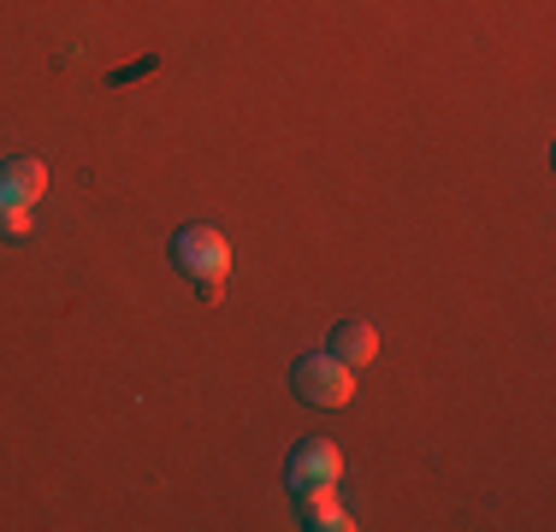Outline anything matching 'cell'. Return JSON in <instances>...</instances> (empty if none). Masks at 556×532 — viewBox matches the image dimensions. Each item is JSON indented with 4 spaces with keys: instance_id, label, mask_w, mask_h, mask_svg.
Returning <instances> with one entry per match:
<instances>
[{
    "instance_id": "cell-1",
    "label": "cell",
    "mask_w": 556,
    "mask_h": 532,
    "mask_svg": "<svg viewBox=\"0 0 556 532\" xmlns=\"http://www.w3.org/2000/svg\"><path fill=\"white\" fill-rule=\"evenodd\" d=\"M290 391L302 396L308 408H350L355 403V367H343L332 350H320V355H302L296 372H290Z\"/></svg>"
},
{
    "instance_id": "cell-2",
    "label": "cell",
    "mask_w": 556,
    "mask_h": 532,
    "mask_svg": "<svg viewBox=\"0 0 556 532\" xmlns=\"http://www.w3.org/2000/svg\"><path fill=\"white\" fill-rule=\"evenodd\" d=\"M172 266L202 278V284H225V273H231V243H225L214 225H184V231L172 237Z\"/></svg>"
},
{
    "instance_id": "cell-3",
    "label": "cell",
    "mask_w": 556,
    "mask_h": 532,
    "mask_svg": "<svg viewBox=\"0 0 556 532\" xmlns=\"http://www.w3.org/2000/svg\"><path fill=\"white\" fill-rule=\"evenodd\" d=\"M338 473H343V449L332 444V438H308V444H296L290 461H285L290 491L296 485H326V479H338Z\"/></svg>"
},
{
    "instance_id": "cell-4",
    "label": "cell",
    "mask_w": 556,
    "mask_h": 532,
    "mask_svg": "<svg viewBox=\"0 0 556 532\" xmlns=\"http://www.w3.org/2000/svg\"><path fill=\"white\" fill-rule=\"evenodd\" d=\"M296 515H302V527H314V532H350V509H343V497H338V479H326V485H296Z\"/></svg>"
},
{
    "instance_id": "cell-5",
    "label": "cell",
    "mask_w": 556,
    "mask_h": 532,
    "mask_svg": "<svg viewBox=\"0 0 556 532\" xmlns=\"http://www.w3.org/2000/svg\"><path fill=\"white\" fill-rule=\"evenodd\" d=\"M42 195H48V166H42V160H30V154L0 160V202H24V207H36Z\"/></svg>"
},
{
    "instance_id": "cell-6",
    "label": "cell",
    "mask_w": 556,
    "mask_h": 532,
    "mask_svg": "<svg viewBox=\"0 0 556 532\" xmlns=\"http://www.w3.org/2000/svg\"><path fill=\"white\" fill-rule=\"evenodd\" d=\"M332 355L343 367H367L379 362V331L367 326V319H343V326L332 331Z\"/></svg>"
},
{
    "instance_id": "cell-7",
    "label": "cell",
    "mask_w": 556,
    "mask_h": 532,
    "mask_svg": "<svg viewBox=\"0 0 556 532\" xmlns=\"http://www.w3.org/2000/svg\"><path fill=\"white\" fill-rule=\"evenodd\" d=\"M0 237H12V243L30 237V207H24V202H0Z\"/></svg>"
}]
</instances>
